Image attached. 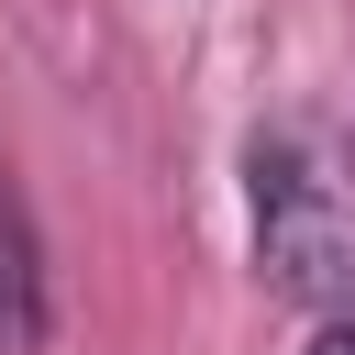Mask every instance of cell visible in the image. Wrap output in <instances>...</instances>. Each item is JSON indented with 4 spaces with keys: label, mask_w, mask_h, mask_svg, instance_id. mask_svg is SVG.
<instances>
[{
    "label": "cell",
    "mask_w": 355,
    "mask_h": 355,
    "mask_svg": "<svg viewBox=\"0 0 355 355\" xmlns=\"http://www.w3.org/2000/svg\"><path fill=\"white\" fill-rule=\"evenodd\" d=\"M244 222H255V277L288 311H355V166L311 122H255L244 133Z\"/></svg>",
    "instance_id": "obj_1"
},
{
    "label": "cell",
    "mask_w": 355,
    "mask_h": 355,
    "mask_svg": "<svg viewBox=\"0 0 355 355\" xmlns=\"http://www.w3.org/2000/svg\"><path fill=\"white\" fill-rule=\"evenodd\" d=\"M33 333H44V277H33V233L0 189V355H33Z\"/></svg>",
    "instance_id": "obj_2"
},
{
    "label": "cell",
    "mask_w": 355,
    "mask_h": 355,
    "mask_svg": "<svg viewBox=\"0 0 355 355\" xmlns=\"http://www.w3.org/2000/svg\"><path fill=\"white\" fill-rule=\"evenodd\" d=\"M300 355H355V311H333V322H322V333H311Z\"/></svg>",
    "instance_id": "obj_3"
}]
</instances>
